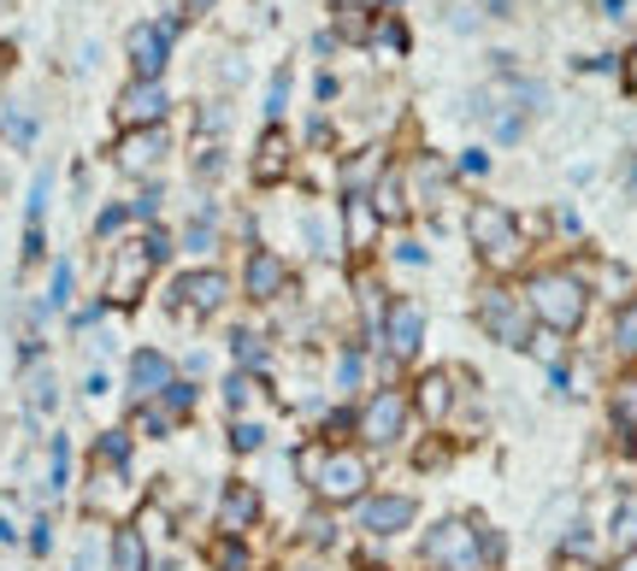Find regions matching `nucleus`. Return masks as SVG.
<instances>
[{"mask_svg": "<svg viewBox=\"0 0 637 571\" xmlns=\"http://www.w3.org/2000/svg\"><path fill=\"white\" fill-rule=\"evenodd\" d=\"M384 171H389L384 148H360V159H342V201H354V195H372V183H378Z\"/></svg>", "mask_w": 637, "mask_h": 571, "instance_id": "a211bd4d", "label": "nucleus"}, {"mask_svg": "<svg viewBox=\"0 0 637 571\" xmlns=\"http://www.w3.org/2000/svg\"><path fill=\"white\" fill-rule=\"evenodd\" d=\"M366 201H372V212H378L384 224H396V218H408V178H401V171L389 166L384 178L372 183V195H366Z\"/></svg>", "mask_w": 637, "mask_h": 571, "instance_id": "aec40b11", "label": "nucleus"}, {"mask_svg": "<svg viewBox=\"0 0 637 571\" xmlns=\"http://www.w3.org/2000/svg\"><path fill=\"white\" fill-rule=\"evenodd\" d=\"M396 266H425V247H419V242H396Z\"/></svg>", "mask_w": 637, "mask_h": 571, "instance_id": "ea45409f", "label": "nucleus"}, {"mask_svg": "<svg viewBox=\"0 0 637 571\" xmlns=\"http://www.w3.org/2000/svg\"><path fill=\"white\" fill-rule=\"evenodd\" d=\"M419 548H425L431 571H490L502 554H508V542H496L478 519H443V524L425 531Z\"/></svg>", "mask_w": 637, "mask_h": 571, "instance_id": "f03ea898", "label": "nucleus"}, {"mask_svg": "<svg viewBox=\"0 0 637 571\" xmlns=\"http://www.w3.org/2000/svg\"><path fill=\"white\" fill-rule=\"evenodd\" d=\"M171 384H178V377H171V360L159 354V348H136V354H130V401H159V394H166Z\"/></svg>", "mask_w": 637, "mask_h": 571, "instance_id": "dca6fc26", "label": "nucleus"}, {"mask_svg": "<svg viewBox=\"0 0 637 571\" xmlns=\"http://www.w3.org/2000/svg\"><path fill=\"white\" fill-rule=\"evenodd\" d=\"M602 19H626V0H602Z\"/></svg>", "mask_w": 637, "mask_h": 571, "instance_id": "de8ad7c7", "label": "nucleus"}, {"mask_svg": "<svg viewBox=\"0 0 637 571\" xmlns=\"http://www.w3.org/2000/svg\"><path fill=\"white\" fill-rule=\"evenodd\" d=\"M213 7H219V0H183V19H207Z\"/></svg>", "mask_w": 637, "mask_h": 571, "instance_id": "37998d69", "label": "nucleus"}, {"mask_svg": "<svg viewBox=\"0 0 637 571\" xmlns=\"http://www.w3.org/2000/svg\"><path fill=\"white\" fill-rule=\"evenodd\" d=\"M626 83H632V95H637V48H632V60H626Z\"/></svg>", "mask_w": 637, "mask_h": 571, "instance_id": "09e8293b", "label": "nucleus"}, {"mask_svg": "<svg viewBox=\"0 0 637 571\" xmlns=\"http://www.w3.org/2000/svg\"><path fill=\"white\" fill-rule=\"evenodd\" d=\"M166 154H171L166 124H154V130H124L119 148H112V166H119L124 178H154V171L166 166Z\"/></svg>", "mask_w": 637, "mask_h": 571, "instance_id": "9d476101", "label": "nucleus"}, {"mask_svg": "<svg viewBox=\"0 0 637 571\" xmlns=\"http://www.w3.org/2000/svg\"><path fill=\"white\" fill-rule=\"evenodd\" d=\"M408 418H413L408 389H372L354 413V430L366 436V448H396L401 436H408Z\"/></svg>", "mask_w": 637, "mask_h": 571, "instance_id": "0eeeda50", "label": "nucleus"}, {"mask_svg": "<svg viewBox=\"0 0 637 571\" xmlns=\"http://www.w3.org/2000/svg\"><path fill=\"white\" fill-rule=\"evenodd\" d=\"M124 218H130L124 207H107V212H100V218H95V236H112V230H119V224H124Z\"/></svg>", "mask_w": 637, "mask_h": 571, "instance_id": "58836bf2", "label": "nucleus"}, {"mask_svg": "<svg viewBox=\"0 0 637 571\" xmlns=\"http://www.w3.org/2000/svg\"><path fill=\"white\" fill-rule=\"evenodd\" d=\"M31 548H36V554H48V519H36V524H31Z\"/></svg>", "mask_w": 637, "mask_h": 571, "instance_id": "c03bdc74", "label": "nucleus"}, {"mask_svg": "<svg viewBox=\"0 0 637 571\" xmlns=\"http://www.w3.org/2000/svg\"><path fill=\"white\" fill-rule=\"evenodd\" d=\"M124 60H130V77L159 83V71H166V60H171V31L166 24H130L124 31Z\"/></svg>", "mask_w": 637, "mask_h": 571, "instance_id": "9b49d317", "label": "nucleus"}, {"mask_svg": "<svg viewBox=\"0 0 637 571\" xmlns=\"http://www.w3.org/2000/svg\"><path fill=\"white\" fill-rule=\"evenodd\" d=\"M378 224H384V218L372 212V201H366V195L342 201V247H372V236H378Z\"/></svg>", "mask_w": 637, "mask_h": 571, "instance_id": "412c9836", "label": "nucleus"}, {"mask_svg": "<svg viewBox=\"0 0 637 571\" xmlns=\"http://www.w3.org/2000/svg\"><path fill=\"white\" fill-rule=\"evenodd\" d=\"M448 401H455V372H425L413 389V413H425L431 424L448 418Z\"/></svg>", "mask_w": 637, "mask_h": 571, "instance_id": "6ab92c4d", "label": "nucleus"}, {"mask_svg": "<svg viewBox=\"0 0 637 571\" xmlns=\"http://www.w3.org/2000/svg\"><path fill=\"white\" fill-rule=\"evenodd\" d=\"M213 236H219V230H213V212H201L190 230H183V247H190V254H207L213 247Z\"/></svg>", "mask_w": 637, "mask_h": 571, "instance_id": "7c9ffc66", "label": "nucleus"}, {"mask_svg": "<svg viewBox=\"0 0 637 571\" xmlns=\"http://www.w3.org/2000/svg\"><path fill=\"white\" fill-rule=\"evenodd\" d=\"M230 354H237L242 365H260V360H266V342H260L254 330H237V336H230Z\"/></svg>", "mask_w": 637, "mask_h": 571, "instance_id": "2f4dec72", "label": "nucleus"}, {"mask_svg": "<svg viewBox=\"0 0 637 571\" xmlns=\"http://www.w3.org/2000/svg\"><path fill=\"white\" fill-rule=\"evenodd\" d=\"M460 171H467V178H484V171H490V154H484V148H467V154H460Z\"/></svg>", "mask_w": 637, "mask_h": 571, "instance_id": "4c0bfd02", "label": "nucleus"}, {"mask_svg": "<svg viewBox=\"0 0 637 571\" xmlns=\"http://www.w3.org/2000/svg\"><path fill=\"white\" fill-rule=\"evenodd\" d=\"M166 259H171V236L159 224L136 242H119V254H112V266H107V301L112 306H136L142 295H148L154 271L166 266Z\"/></svg>", "mask_w": 637, "mask_h": 571, "instance_id": "20e7f679", "label": "nucleus"}, {"mask_svg": "<svg viewBox=\"0 0 637 571\" xmlns=\"http://www.w3.org/2000/svg\"><path fill=\"white\" fill-rule=\"evenodd\" d=\"M614 571H637V548H632V554H620V566H614Z\"/></svg>", "mask_w": 637, "mask_h": 571, "instance_id": "8fccbe9b", "label": "nucleus"}, {"mask_svg": "<svg viewBox=\"0 0 637 571\" xmlns=\"http://www.w3.org/2000/svg\"><path fill=\"white\" fill-rule=\"evenodd\" d=\"M289 159H296V154H289V136L278 124H266V136H260V148H254V178L260 183H284L289 178Z\"/></svg>", "mask_w": 637, "mask_h": 571, "instance_id": "f3484780", "label": "nucleus"}, {"mask_svg": "<svg viewBox=\"0 0 637 571\" xmlns=\"http://www.w3.org/2000/svg\"><path fill=\"white\" fill-rule=\"evenodd\" d=\"M472 7H478V12H490V19H502V12L514 7V0H472Z\"/></svg>", "mask_w": 637, "mask_h": 571, "instance_id": "a18cd8bd", "label": "nucleus"}, {"mask_svg": "<svg viewBox=\"0 0 637 571\" xmlns=\"http://www.w3.org/2000/svg\"><path fill=\"white\" fill-rule=\"evenodd\" d=\"M254 389H260L254 377H249V372H237V377H230V384H225V401H230V406H237V413H242V406L254 401Z\"/></svg>", "mask_w": 637, "mask_h": 571, "instance_id": "f704fd0d", "label": "nucleus"}, {"mask_svg": "<svg viewBox=\"0 0 637 571\" xmlns=\"http://www.w3.org/2000/svg\"><path fill=\"white\" fill-rule=\"evenodd\" d=\"M284 100H289V65H278V71H272V89H266V119H272V124H278Z\"/></svg>", "mask_w": 637, "mask_h": 571, "instance_id": "473e14b6", "label": "nucleus"}, {"mask_svg": "<svg viewBox=\"0 0 637 571\" xmlns=\"http://www.w3.org/2000/svg\"><path fill=\"white\" fill-rule=\"evenodd\" d=\"M225 171V148H201V159H195V178H219Z\"/></svg>", "mask_w": 637, "mask_h": 571, "instance_id": "e433bc0d", "label": "nucleus"}, {"mask_svg": "<svg viewBox=\"0 0 637 571\" xmlns=\"http://www.w3.org/2000/svg\"><path fill=\"white\" fill-rule=\"evenodd\" d=\"M107 560H112V571H148V536L136 524H119L107 542Z\"/></svg>", "mask_w": 637, "mask_h": 571, "instance_id": "4be33fe9", "label": "nucleus"}, {"mask_svg": "<svg viewBox=\"0 0 637 571\" xmlns=\"http://www.w3.org/2000/svg\"><path fill=\"white\" fill-rule=\"evenodd\" d=\"M526 306H531V318L549 330V336H573L578 325H585V313H590V289H585V277L578 271H538L526 283Z\"/></svg>", "mask_w": 637, "mask_h": 571, "instance_id": "7ed1b4c3", "label": "nucleus"}, {"mask_svg": "<svg viewBox=\"0 0 637 571\" xmlns=\"http://www.w3.org/2000/svg\"><path fill=\"white\" fill-rule=\"evenodd\" d=\"M242 295H249L254 306L289 295V266L272 254V247H254V254H249V266H242Z\"/></svg>", "mask_w": 637, "mask_h": 571, "instance_id": "ddd939ff", "label": "nucleus"}, {"mask_svg": "<svg viewBox=\"0 0 637 571\" xmlns=\"http://www.w3.org/2000/svg\"><path fill=\"white\" fill-rule=\"evenodd\" d=\"M207 560L219 566V571H249V548H242V536H219L207 548Z\"/></svg>", "mask_w": 637, "mask_h": 571, "instance_id": "a878e982", "label": "nucleus"}, {"mask_svg": "<svg viewBox=\"0 0 637 571\" xmlns=\"http://www.w3.org/2000/svg\"><path fill=\"white\" fill-rule=\"evenodd\" d=\"M478 330L502 348H538V318H531L526 295H508V289H484L478 295Z\"/></svg>", "mask_w": 637, "mask_h": 571, "instance_id": "423d86ee", "label": "nucleus"}, {"mask_svg": "<svg viewBox=\"0 0 637 571\" xmlns=\"http://www.w3.org/2000/svg\"><path fill=\"white\" fill-rule=\"evenodd\" d=\"M608 531H614V542H620V548H637V489H626V495H620V501H614V524H608Z\"/></svg>", "mask_w": 637, "mask_h": 571, "instance_id": "393cba45", "label": "nucleus"}, {"mask_svg": "<svg viewBox=\"0 0 637 571\" xmlns=\"http://www.w3.org/2000/svg\"><path fill=\"white\" fill-rule=\"evenodd\" d=\"M71 301V266L60 259V266H53V283H48V306H65Z\"/></svg>", "mask_w": 637, "mask_h": 571, "instance_id": "c9c22d12", "label": "nucleus"}, {"mask_svg": "<svg viewBox=\"0 0 637 571\" xmlns=\"http://www.w3.org/2000/svg\"><path fill=\"white\" fill-rule=\"evenodd\" d=\"M413 519H419L413 495H366L360 501V531L366 536H401Z\"/></svg>", "mask_w": 637, "mask_h": 571, "instance_id": "4468645a", "label": "nucleus"}, {"mask_svg": "<svg viewBox=\"0 0 637 571\" xmlns=\"http://www.w3.org/2000/svg\"><path fill=\"white\" fill-rule=\"evenodd\" d=\"M130 212H136V218H154V212H159V189H142V195H136V207H130Z\"/></svg>", "mask_w": 637, "mask_h": 571, "instance_id": "a19ab883", "label": "nucleus"}, {"mask_svg": "<svg viewBox=\"0 0 637 571\" xmlns=\"http://www.w3.org/2000/svg\"><path fill=\"white\" fill-rule=\"evenodd\" d=\"M260 442H266V430H260V424H249V418L230 424V448H237V453H254Z\"/></svg>", "mask_w": 637, "mask_h": 571, "instance_id": "72a5a7b5", "label": "nucleus"}, {"mask_svg": "<svg viewBox=\"0 0 637 571\" xmlns=\"http://www.w3.org/2000/svg\"><path fill=\"white\" fill-rule=\"evenodd\" d=\"M608 418H614L620 430H637V377H620V384L608 389Z\"/></svg>", "mask_w": 637, "mask_h": 571, "instance_id": "b1692460", "label": "nucleus"}, {"mask_svg": "<svg viewBox=\"0 0 637 571\" xmlns=\"http://www.w3.org/2000/svg\"><path fill=\"white\" fill-rule=\"evenodd\" d=\"M65 477H71V442H65V436H53V442H48V495H60Z\"/></svg>", "mask_w": 637, "mask_h": 571, "instance_id": "bb28decb", "label": "nucleus"}, {"mask_svg": "<svg viewBox=\"0 0 637 571\" xmlns=\"http://www.w3.org/2000/svg\"><path fill=\"white\" fill-rule=\"evenodd\" d=\"M95 460H107V465H130V436L124 430H107L95 442Z\"/></svg>", "mask_w": 637, "mask_h": 571, "instance_id": "c756f323", "label": "nucleus"}, {"mask_svg": "<svg viewBox=\"0 0 637 571\" xmlns=\"http://www.w3.org/2000/svg\"><path fill=\"white\" fill-rule=\"evenodd\" d=\"M296 472L313 489L318 507H360L372 495V460L360 448H337V442H318L296 453Z\"/></svg>", "mask_w": 637, "mask_h": 571, "instance_id": "f257e3e1", "label": "nucleus"}, {"mask_svg": "<svg viewBox=\"0 0 637 571\" xmlns=\"http://www.w3.org/2000/svg\"><path fill=\"white\" fill-rule=\"evenodd\" d=\"M225 301H230V277L219 266H201V271L171 277V295H166V306L178 318H213Z\"/></svg>", "mask_w": 637, "mask_h": 571, "instance_id": "6e6552de", "label": "nucleus"}, {"mask_svg": "<svg viewBox=\"0 0 637 571\" xmlns=\"http://www.w3.org/2000/svg\"><path fill=\"white\" fill-rule=\"evenodd\" d=\"M626 201L637 207V154H632V166H626Z\"/></svg>", "mask_w": 637, "mask_h": 571, "instance_id": "49530a36", "label": "nucleus"}, {"mask_svg": "<svg viewBox=\"0 0 637 571\" xmlns=\"http://www.w3.org/2000/svg\"><path fill=\"white\" fill-rule=\"evenodd\" d=\"M360 377H366V354H360V348H342V360H337V394H354Z\"/></svg>", "mask_w": 637, "mask_h": 571, "instance_id": "c85d7f7f", "label": "nucleus"}, {"mask_svg": "<svg viewBox=\"0 0 637 571\" xmlns=\"http://www.w3.org/2000/svg\"><path fill=\"white\" fill-rule=\"evenodd\" d=\"M419 342H425V313H419V301H389L384 306V354L408 365L419 354Z\"/></svg>", "mask_w": 637, "mask_h": 571, "instance_id": "f8f14e48", "label": "nucleus"}, {"mask_svg": "<svg viewBox=\"0 0 637 571\" xmlns=\"http://www.w3.org/2000/svg\"><path fill=\"white\" fill-rule=\"evenodd\" d=\"M24 365H31V372H24V401H31V413H53V406H60L53 372H48V365H41L36 354H24Z\"/></svg>", "mask_w": 637, "mask_h": 571, "instance_id": "5701e85b", "label": "nucleus"}, {"mask_svg": "<svg viewBox=\"0 0 637 571\" xmlns=\"http://www.w3.org/2000/svg\"><path fill=\"white\" fill-rule=\"evenodd\" d=\"M260 512H266V501H260L254 483L230 477L225 489H219V536H249L254 524H260Z\"/></svg>", "mask_w": 637, "mask_h": 571, "instance_id": "2eb2a0df", "label": "nucleus"}, {"mask_svg": "<svg viewBox=\"0 0 637 571\" xmlns=\"http://www.w3.org/2000/svg\"><path fill=\"white\" fill-rule=\"evenodd\" d=\"M614 348H620L626 360H637V301H626V306L614 313Z\"/></svg>", "mask_w": 637, "mask_h": 571, "instance_id": "cd10ccee", "label": "nucleus"}, {"mask_svg": "<svg viewBox=\"0 0 637 571\" xmlns=\"http://www.w3.org/2000/svg\"><path fill=\"white\" fill-rule=\"evenodd\" d=\"M166 112H171V95H166V83H142V77H130L119 100H112V119H119V130H154V124H166Z\"/></svg>", "mask_w": 637, "mask_h": 571, "instance_id": "1a4fd4ad", "label": "nucleus"}, {"mask_svg": "<svg viewBox=\"0 0 637 571\" xmlns=\"http://www.w3.org/2000/svg\"><path fill=\"white\" fill-rule=\"evenodd\" d=\"M467 242L490 271H514L519 254H526V236H519L514 212L502 207V201H472L467 207Z\"/></svg>", "mask_w": 637, "mask_h": 571, "instance_id": "39448f33", "label": "nucleus"}, {"mask_svg": "<svg viewBox=\"0 0 637 571\" xmlns=\"http://www.w3.org/2000/svg\"><path fill=\"white\" fill-rule=\"evenodd\" d=\"M337 7H342V12H384L389 0H337Z\"/></svg>", "mask_w": 637, "mask_h": 571, "instance_id": "79ce46f5", "label": "nucleus"}]
</instances>
